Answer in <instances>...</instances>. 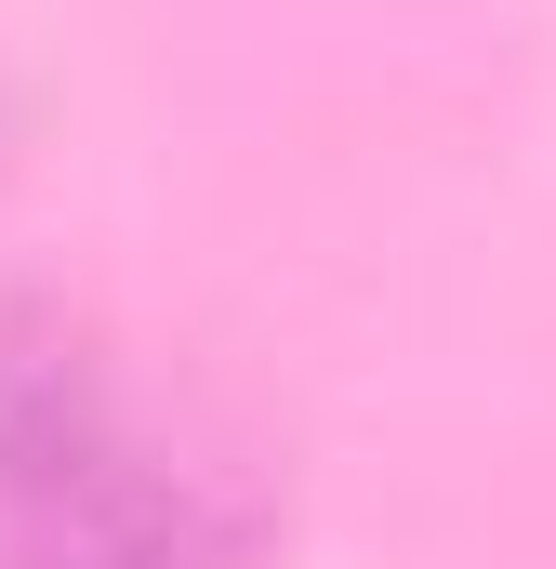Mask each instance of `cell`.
Segmentation results:
<instances>
[{
    "label": "cell",
    "instance_id": "cell-1",
    "mask_svg": "<svg viewBox=\"0 0 556 569\" xmlns=\"http://www.w3.org/2000/svg\"><path fill=\"white\" fill-rule=\"evenodd\" d=\"M0 569H252V503L146 425L80 318H0Z\"/></svg>",
    "mask_w": 556,
    "mask_h": 569
}]
</instances>
